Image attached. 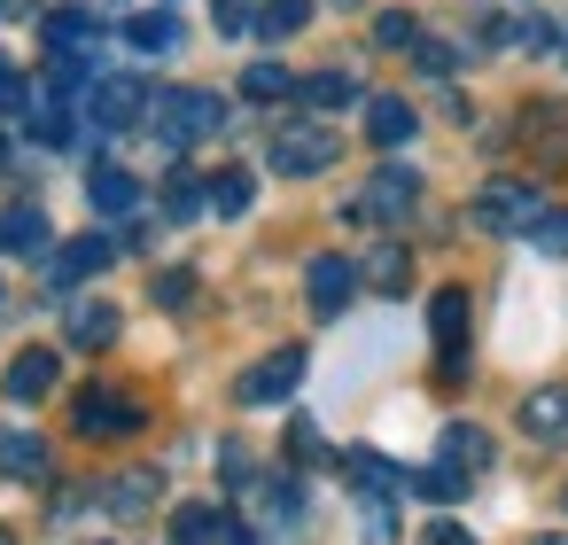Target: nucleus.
Listing matches in <instances>:
<instances>
[{"instance_id": "f257e3e1", "label": "nucleus", "mask_w": 568, "mask_h": 545, "mask_svg": "<svg viewBox=\"0 0 568 545\" xmlns=\"http://www.w3.org/2000/svg\"><path fill=\"white\" fill-rule=\"evenodd\" d=\"M149 110H156V133H164L172 149L211 141V133L226 125V102H219V94H203V87H172V94H156Z\"/></svg>"}, {"instance_id": "f03ea898", "label": "nucleus", "mask_w": 568, "mask_h": 545, "mask_svg": "<svg viewBox=\"0 0 568 545\" xmlns=\"http://www.w3.org/2000/svg\"><path fill=\"white\" fill-rule=\"evenodd\" d=\"M335 157H343V141H335L327 125H312V118L281 125V133H273V149H265V164H273L281 180H312V172H327Z\"/></svg>"}, {"instance_id": "7ed1b4c3", "label": "nucleus", "mask_w": 568, "mask_h": 545, "mask_svg": "<svg viewBox=\"0 0 568 545\" xmlns=\"http://www.w3.org/2000/svg\"><path fill=\"white\" fill-rule=\"evenodd\" d=\"M537 211H545V195H537L529 180H490V188L475 195V226H483V234H529Z\"/></svg>"}, {"instance_id": "20e7f679", "label": "nucleus", "mask_w": 568, "mask_h": 545, "mask_svg": "<svg viewBox=\"0 0 568 545\" xmlns=\"http://www.w3.org/2000/svg\"><path fill=\"white\" fill-rule=\"evenodd\" d=\"M428 335H436V366H444V382H459V374H467V289H436V304H428Z\"/></svg>"}, {"instance_id": "39448f33", "label": "nucleus", "mask_w": 568, "mask_h": 545, "mask_svg": "<svg viewBox=\"0 0 568 545\" xmlns=\"http://www.w3.org/2000/svg\"><path fill=\"white\" fill-rule=\"evenodd\" d=\"M296 382H304V351L281 343V351H265V359L242 374V405H281V397H296Z\"/></svg>"}, {"instance_id": "423d86ee", "label": "nucleus", "mask_w": 568, "mask_h": 545, "mask_svg": "<svg viewBox=\"0 0 568 545\" xmlns=\"http://www.w3.org/2000/svg\"><path fill=\"white\" fill-rule=\"evenodd\" d=\"M141 110H149V87H141V79H94V87H87V118H94V133H125Z\"/></svg>"}, {"instance_id": "0eeeda50", "label": "nucleus", "mask_w": 568, "mask_h": 545, "mask_svg": "<svg viewBox=\"0 0 568 545\" xmlns=\"http://www.w3.org/2000/svg\"><path fill=\"white\" fill-rule=\"evenodd\" d=\"M351 289H358V265H351V258H335V250H320V258H312V273H304L312 312H320V320H335V312L351 304Z\"/></svg>"}, {"instance_id": "6e6552de", "label": "nucleus", "mask_w": 568, "mask_h": 545, "mask_svg": "<svg viewBox=\"0 0 568 545\" xmlns=\"http://www.w3.org/2000/svg\"><path fill=\"white\" fill-rule=\"evenodd\" d=\"M413 195H420V180H413L405 164H389V172H374V180H366V195L351 203V219H405V211H413Z\"/></svg>"}, {"instance_id": "1a4fd4ad", "label": "nucleus", "mask_w": 568, "mask_h": 545, "mask_svg": "<svg viewBox=\"0 0 568 545\" xmlns=\"http://www.w3.org/2000/svg\"><path fill=\"white\" fill-rule=\"evenodd\" d=\"M343 475H351V491L366 498V514H389V498L405 491V475H397L382 452H351V460H343Z\"/></svg>"}, {"instance_id": "9d476101", "label": "nucleus", "mask_w": 568, "mask_h": 545, "mask_svg": "<svg viewBox=\"0 0 568 545\" xmlns=\"http://www.w3.org/2000/svg\"><path fill=\"white\" fill-rule=\"evenodd\" d=\"M0 250H9V258H40V250H55L48 211H40V203H9V211H0Z\"/></svg>"}, {"instance_id": "9b49d317", "label": "nucleus", "mask_w": 568, "mask_h": 545, "mask_svg": "<svg viewBox=\"0 0 568 545\" xmlns=\"http://www.w3.org/2000/svg\"><path fill=\"white\" fill-rule=\"evenodd\" d=\"M413 133H420V118H413L405 94H366V141L374 149H405Z\"/></svg>"}, {"instance_id": "f8f14e48", "label": "nucleus", "mask_w": 568, "mask_h": 545, "mask_svg": "<svg viewBox=\"0 0 568 545\" xmlns=\"http://www.w3.org/2000/svg\"><path fill=\"white\" fill-rule=\"evenodd\" d=\"M79 428H87V436H133V428H141V405L118 397V390H87V397H79Z\"/></svg>"}, {"instance_id": "ddd939ff", "label": "nucleus", "mask_w": 568, "mask_h": 545, "mask_svg": "<svg viewBox=\"0 0 568 545\" xmlns=\"http://www.w3.org/2000/svg\"><path fill=\"white\" fill-rule=\"evenodd\" d=\"M521 436H537V444L568 436V382H537L521 397Z\"/></svg>"}, {"instance_id": "4468645a", "label": "nucleus", "mask_w": 568, "mask_h": 545, "mask_svg": "<svg viewBox=\"0 0 568 545\" xmlns=\"http://www.w3.org/2000/svg\"><path fill=\"white\" fill-rule=\"evenodd\" d=\"M156 498H164L156 467H125V475H110V491H102V506H110L118 522H141V514H149Z\"/></svg>"}, {"instance_id": "2eb2a0df", "label": "nucleus", "mask_w": 568, "mask_h": 545, "mask_svg": "<svg viewBox=\"0 0 568 545\" xmlns=\"http://www.w3.org/2000/svg\"><path fill=\"white\" fill-rule=\"evenodd\" d=\"M63 335H71L79 351H110V343H118V304H102V296L71 304V312H63Z\"/></svg>"}, {"instance_id": "dca6fc26", "label": "nucleus", "mask_w": 568, "mask_h": 545, "mask_svg": "<svg viewBox=\"0 0 568 545\" xmlns=\"http://www.w3.org/2000/svg\"><path fill=\"white\" fill-rule=\"evenodd\" d=\"M0 475H9V483H48V436L9 428V436H0Z\"/></svg>"}, {"instance_id": "f3484780", "label": "nucleus", "mask_w": 568, "mask_h": 545, "mask_svg": "<svg viewBox=\"0 0 568 545\" xmlns=\"http://www.w3.org/2000/svg\"><path fill=\"white\" fill-rule=\"evenodd\" d=\"M55 390V351L48 343H32V351H17L9 359V397H24V405H40Z\"/></svg>"}, {"instance_id": "a211bd4d", "label": "nucleus", "mask_w": 568, "mask_h": 545, "mask_svg": "<svg viewBox=\"0 0 568 545\" xmlns=\"http://www.w3.org/2000/svg\"><path fill=\"white\" fill-rule=\"evenodd\" d=\"M250 498H257L265 529H304V483H296V475H273V483H257Z\"/></svg>"}, {"instance_id": "6ab92c4d", "label": "nucleus", "mask_w": 568, "mask_h": 545, "mask_svg": "<svg viewBox=\"0 0 568 545\" xmlns=\"http://www.w3.org/2000/svg\"><path fill=\"white\" fill-rule=\"evenodd\" d=\"M436 460H444V467H459V475H483V467H490V436H483L475 421H452V428H444V444H436Z\"/></svg>"}, {"instance_id": "aec40b11", "label": "nucleus", "mask_w": 568, "mask_h": 545, "mask_svg": "<svg viewBox=\"0 0 568 545\" xmlns=\"http://www.w3.org/2000/svg\"><path fill=\"white\" fill-rule=\"evenodd\" d=\"M172 537H187V545H195V537H250V522H242L234 506H180V514H172Z\"/></svg>"}, {"instance_id": "412c9836", "label": "nucleus", "mask_w": 568, "mask_h": 545, "mask_svg": "<svg viewBox=\"0 0 568 545\" xmlns=\"http://www.w3.org/2000/svg\"><path fill=\"white\" fill-rule=\"evenodd\" d=\"M94 32H102V24H94L87 9H55V17L40 24V40H48L55 55H87V48H94Z\"/></svg>"}, {"instance_id": "4be33fe9", "label": "nucleus", "mask_w": 568, "mask_h": 545, "mask_svg": "<svg viewBox=\"0 0 568 545\" xmlns=\"http://www.w3.org/2000/svg\"><path fill=\"white\" fill-rule=\"evenodd\" d=\"M296 102L304 110H351L358 102V79L351 71H312V79H296Z\"/></svg>"}, {"instance_id": "5701e85b", "label": "nucleus", "mask_w": 568, "mask_h": 545, "mask_svg": "<svg viewBox=\"0 0 568 545\" xmlns=\"http://www.w3.org/2000/svg\"><path fill=\"white\" fill-rule=\"evenodd\" d=\"M110 258H118V242H110V234H79V242H63L55 273H63V281H94V273H102Z\"/></svg>"}, {"instance_id": "b1692460", "label": "nucleus", "mask_w": 568, "mask_h": 545, "mask_svg": "<svg viewBox=\"0 0 568 545\" xmlns=\"http://www.w3.org/2000/svg\"><path fill=\"white\" fill-rule=\"evenodd\" d=\"M87 195H94V211H110V219H125V211L141 203V180H133V172H118V164H102V172L87 180Z\"/></svg>"}, {"instance_id": "393cba45", "label": "nucleus", "mask_w": 568, "mask_h": 545, "mask_svg": "<svg viewBox=\"0 0 568 545\" xmlns=\"http://www.w3.org/2000/svg\"><path fill=\"white\" fill-rule=\"evenodd\" d=\"M203 188H211V195H203V203H211V211H219V219H242V211H250V203H257V180H250V172H242V164H226V172H219V180H203Z\"/></svg>"}, {"instance_id": "a878e982", "label": "nucleus", "mask_w": 568, "mask_h": 545, "mask_svg": "<svg viewBox=\"0 0 568 545\" xmlns=\"http://www.w3.org/2000/svg\"><path fill=\"white\" fill-rule=\"evenodd\" d=\"M250 24H257V40H296V32L312 24V0H265Z\"/></svg>"}, {"instance_id": "bb28decb", "label": "nucleus", "mask_w": 568, "mask_h": 545, "mask_svg": "<svg viewBox=\"0 0 568 545\" xmlns=\"http://www.w3.org/2000/svg\"><path fill=\"white\" fill-rule=\"evenodd\" d=\"M125 48H141V55H164V48H180V24L156 9V17H133L125 24Z\"/></svg>"}, {"instance_id": "cd10ccee", "label": "nucleus", "mask_w": 568, "mask_h": 545, "mask_svg": "<svg viewBox=\"0 0 568 545\" xmlns=\"http://www.w3.org/2000/svg\"><path fill=\"white\" fill-rule=\"evenodd\" d=\"M242 94H250V102H288L296 79H288L281 63H250V71H242Z\"/></svg>"}, {"instance_id": "c85d7f7f", "label": "nucleus", "mask_w": 568, "mask_h": 545, "mask_svg": "<svg viewBox=\"0 0 568 545\" xmlns=\"http://www.w3.org/2000/svg\"><path fill=\"white\" fill-rule=\"evenodd\" d=\"M366 281H374L382 296H397V289L413 281V265H405V250H374V258H366Z\"/></svg>"}, {"instance_id": "c756f323", "label": "nucleus", "mask_w": 568, "mask_h": 545, "mask_svg": "<svg viewBox=\"0 0 568 545\" xmlns=\"http://www.w3.org/2000/svg\"><path fill=\"white\" fill-rule=\"evenodd\" d=\"M529 242H537L545 258H568V211H537V226H529Z\"/></svg>"}, {"instance_id": "7c9ffc66", "label": "nucleus", "mask_w": 568, "mask_h": 545, "mask_svg": "<svg viewBox=\"0 0 568 545\" xmlns=\"http://www.w3.org/2000/svg\"><path fill=\"white\" fill-rule=\"evenodd\" d=\"M413 63H420L428 79H452V71H459V55H452L444 40H413Z\"/></svg>"}, {"instance_id": "2f4dec72", "label": "nucleus", "mask_w": 568, "mask_h": 545, "mask_svg": "<svg viewBox=\"0 0 568 545\" xmlns=\"http://www.w3.org/2000/svg\"><path fill=\"white\" fill-rule=\"evenodd\" d=\"M459 491H467V475H459V467H444V460H436V467L420 475V498H444V506H452Z\"/></svg>"}, {"instance_id": "473e14b6", "label": "nucleus", "mask_w": 568, "mask_h": 545, "mask_svg": "<svg viewBox=\"0 0 568 545\" xmlns=\"http://www.w3.org/2000/svg\"><path fill=\"white\" fill-rule=\"evenodd\" d=\"M374 40H382V48H413V40H420V24L389 9V17H374Z\"/></svg>"}, {"instance_id": "72a5a7b5", "label": "nucleus", "mask_w": 568, "mask_h": 545, "mask_svg": "<svg viewBox=\"0 0 568 545\" xmlns=\"http://www.w3.org/2000/svg\"><path fill=\"white\" fill-rule=\"evenodd\" d=\"M164 211H172V219H195V211H203V180H187V172H180V180H172V195H164Z\"/></svg>"}, {"instance_id": "f704fd0d", "label": "nucleus", "mask_w": 568, "mask_h": 545, "mask_svg": "<svg viewBox=\"0 0 568 545\" xmlns=\"http://www.w3.org/2000/svg\"><path fill=\"white\" fill-rule=\"evenodd\" d=\"M156 304H164V312L195 304V273H156Z\"/></svg>"}, {"instance_id": "c9c22d12", "label": "nucleus", "mask_w": 568, "mask_h": 545, "mask_svg": "<svg viewBox=\"0 0 568 545\" xmlns=\"http://www.w3.org/2000/svg\"><path fill=\"white\" fill-rule=\"evenodd\" d=\"M288 452H296V467L327 460V444H320V428H312V421H296V428H288Z\"/></svg>"}, {"instance_id": "e433bc0d", "label": "nucleus", "mask_w": 568, "mask_h": 545, "mask_svg": "<svg viewBox=\"0 0 568 545\" xmlns=\"http://www.w3.org/2000/svg\"><path fill=\"white\" fill-rule=\"evenodd\" d=\"M219 32H250V0H219Z\"/></svg>"}, {"instance_id": "4c0bfd02", "label": "nucleus", "mask_w": 568, "mask_h": 545, "mask_svg": "<svg viewBox=\"0 0 568 545\" xmlns=\"http://www.w3.org/2000/svg\"><path fill=\"white\" fill-rule=\"evenodd\" d=\"M219 467H226V483H250V452H242V444H226Z\"/></svg>"}, {"instance_id": "58836bf2", "label": "nucleus", "mask_w": 568, "mask_h": 545, "mask_svg": "<svg viewBox=\"0 0 568 545\" xmlns=\"http://www.w3.org/2000/svg\"><path fill=\"white\" fill-rule=\"evenodd\" d=\"M0 164H9V141H0Z\"/></svg>"}]
</instances>
